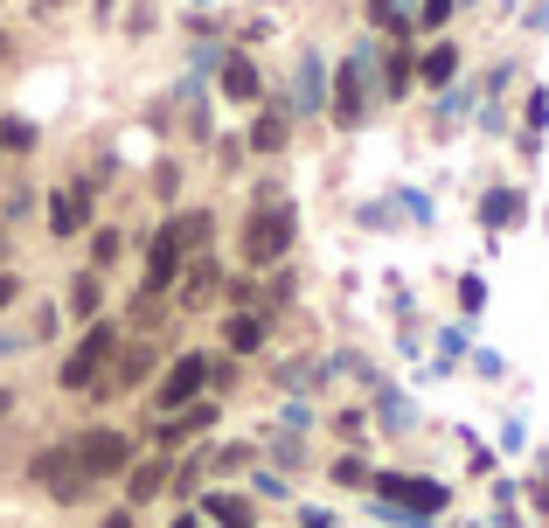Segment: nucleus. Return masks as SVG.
Returning <instances> with one entry per match:
<instances>
[{
  "instance_id": "nucleus-17",
  "label": "nucleus",
  "mask_w": 549,
  "mask_h": 528,
  "mask_svg": "<svg viewBox=\"0 0 549 528\" xmlns=\"http://www.w3.org/2000/svg\"><path fill=\"white\" fill-rule=\"evenodd\" d=\"M417 70H424V84H445V77H452V70H459V56H452V49H445V42H438V49H431V56H424V63H417Z\"/></svg>"
},
{
  "instance_id": "nucleus-16",
  "label": "nucleus",
  "mask_w": 549,
  "mask_h": 528,
  "mask_svg": "<svg viewBox=\"0 0 549 528\" xmlns=\"http://www.w3.org/2000/svg\"><path fill=\"white\" fill-rule=\"evenodd\" d=\"M209 515H216L223 528H251V508H244L237 494H216V501H209Z\"/></svg>"
},
{
  "instance_id": "nucleus-10",
  "label": "nucleus",
  "mask_w": 549,
  "mask_h": 528,
  "mask_svg": "<svg viewBox=\"0 0 549 528\" xmlns=\"http://www.w3.org/2000/svg\"><path fill=\"white\" fill-rule=\"evenodd\" d=\"M167 473H174L167 459H146V466H133V480H126V494H133V508H139V501H153V494L167 487Z\"/></svg>"
},
{
  "instance_id": "nucleus-22",
  "label": "nucleus",
  "mask_w": 549,
  "mask_h": 528,
  "mask_svg": "<svg viewBox=\"0 0 549 528\" xmlns=\"http://www.w3.org/2000/svg\"><path fill=\"white\" fill-rule=\"evenodd\" d=\"M404 84H411V56L397 49V56H390V91H404Z\"/></svg>"
},
{
  "instance_id": "nucleus-13",
  "label": "nucleus",
  "mask_w": 549,
  "mask_h": 528,
  "mask_svg": "<svg viewBox=\"0 0 549 528\" xmlns=\"http://www.w3.org/2000/svg\"><path fill=\"white\" fill-rule=\"evenodd\" d=\"M251 348H265V320L258 313H237L230 320V355H251Z\"/></svg>"
},
{
  "instance_id": "nucleus-2",
  "label": "nucleus",
  "mask_w": 549,
  "mask_h": 528,
  "mask_svg": "<svg viewBox=\"0 0 549 528\" xmlns=\"http://www.w3.org/2000/svg\"><path fill=\"white\" fill-rule=\"evenodd\" d=\"M70 452H77V473H84V480H112V473H126V466H133L126 431H84Z\"/></svg>"
},
{
  "instance_id": "nucleus-3",
  "label": "nucleus",
  "mask_w": 549,
  "mask_h": 528,
  "mask_svg": "<svg viewBox=\"0 0 549 528\" xmlns=\"http://www.w3.org/2000/svg\"><path fill=\"white\" fill-rule=\"evenodd\" d=\"M285 244H292V209H285V202H265V209L244 223V258L272 264V258H285Z\"/></svg>"
},
{
  "instance_id": "nucleus-20",
  "label": "nucleus",
  "mask_w": 549,
  "mask_h": 528,
  "mask_svg": "<svg viewBox=\"0 0 549 528\" xmlns=\"http://www.w3.org/2000/svg\"><path fill=\"white\" fill-rule=\"evenodd\" d=\"M0 146H7V153H28V146H35V126H21V119H0Z\"/></svg>"
},
{
  "instance_id": "nucleus-15",
  "label": "nucleus",
  "mask_w": 549,
  "mask_h": 528,
  "mask_svg": "<svg viewBox=\"0 0 549 528\" xmlns=\"http://www.w3.org/2000/svg\"><path fill=\"white\" fill-rule=\"evenodd\" d=\"M98 306H105V285H98V271H84V278L70 285V313H84V320H91Z\"/></svg>"
},
{
  "instance_id": "nucleus-29",
  "label": "nucleus",
  "mask_w": 549,
  "mask_h": 528,
  "mask_svg": "<svg viewBox=\"0 0 549 528\" xmlns=\"http://www.w3.org/2000/svg\"><path fill=\"white\" fill-rule=\"evenodd\" d=\"M174 528H202V522H195V515H181V522H174Z\"/></svg>"
},
{
  "instance_id": "nucleus-23",
  "label": "nucleus",
  "mask_w": 549,
  "mask_h": 528,
  "mask_svg": "<svg viewBox=\"0 0 549 528\" xmlns=\"http://www.w3.org/2000/svg\"><path fill=\"white\" fill-rule=\"evenodd\" d=\"M515 216V195H487V223H508Z\"/></svg>"
},
{
  "instance_id": "nucleus-5",
  "label": "nucleus",
  "mask_w": 549,
  "mask_h": 528,
  "mask_svg": "<svg viewBox=\"0 0 549 528\" xmlns=\"http://www.w3.org/2000/svg\"><path fill=\"white\" fill-rule=\"evenodd\" d=\"M181 258H188V251H181V237H174V223H167V230L153 237V258H146V299H167V292H174Z\"/></svg>"
},
{
  "instance_id": "nucleus-8",
  "label": "nucleus",
  "mask_w": 549,
  "mask_h": 528,
  "mask_svg": "<svg viewBox=\"0 0 549 528\" xmlns=\"http://www.w3.org/2000/svg\"><path fill=\"white\" fill-rule=\"evenodd\" d=\"M334 119L355 126L362 119V63H341V84H334Z\"/></svg>"
},
{
  "instance_id": "nucleus-14",
  "label": "nucleus",
  "mask_w": 549,
  "mask_h": 528,
  "mask_svg": "<svg viewBox=\"0 0 549 528\" xmlns=\"http://www.w3.org/2000/svg\"><path fill=\"white\" fill-rule=\"evenodd\" d=\"M223 91H230V98H258V70H251L244 56H230V63H223Z\"/></svg>"
},
{
  "instance_id": "nucleus-25",
  "label": "nucleus",
  "mask_w": 549,
  "mask_h": 528,
  "mask_svg": "<svg viewBox=\"0 0 549 528\" xmlns=\"http://www.w3.org/2000/svg\"><path fill=\"white\" fill-rule=\"evenodd\" d=\"M369 14L376 21H397V0H369Z\"/></svg>"
},
{
  "instance_id": "nucleus-7",
  "label": "nucleus",
  "mask_w": 549,
  "mask_h": 528,
  "mask_svg": "<svg viewBox=\"0 0 549 528\" xmlns=\"http://www.w3.org/2000/svg\"><path fill=\"white\" fill-rule=\"evenodd\" d=\"M91 188H98V181H77L70 195L49 202V230H56V237H77V230L91 223Z\"/></svg>"
},
{
  "instance_id": "nucleus-4",
  "label": "nucleus",
  "mask_w": 549,
  "mask_h": 528,
  "mask_svg": "<svg viewBox=\"0 0 549 528\" xmlns=\"http://www.w3.org/2000/svg\"><path fill=\"white\" fill-rule=\"evenodd\" d=\"M202 383H209V362H202V355H181V362L153 383V403H160L167 417H181L188 403H202Z\"/></svg>"
},
{
  "instance_id": "nucleus-19",
  "label": "nucleus",
  "mask_w": 549,
  "mask_h": 528,
  "mask_svg": "<svg viewBox=\"0 0 549 528\" xmlns=\"http://www.w3.org/2000/svg\"><path fill=\"white\" fill-rule=\"evenodd\" d=\"M251 146H258V153H278V146H285V119H258V126H251Z\"/></svg>"
},
{
  "instance_id": "nucleus-9",
  "label": "nucleus",
  "mask_w": 549,
  "mask_h": 528,
  "mask_svg": "<svg viewBox=\"0 0 549 528\" xmlns=\"http://www.w3.org/2000/svg\"><path fill=\"white\" fill-rule=\"evenodd\" d=\"M383 494L390 501H417V515H438L445 508V487H431V480H383Z\"/></svg>"
},
{
  "instance_id": "nucleus-27",
  "label": "nucleus",
  "mask_w": 549,
  "mask_h": 528,
  "mask_svg": "<svg viewBox=\"0 0 549 528\" xmlns=\"http://www.w3.org/2000/svg\"><path fill=\"white\" fill-rule=\"evenodd\" d=\"M105 528H133V515H105Z\"/></svg>"
},
{
  "instance_id": "nucleus-24",
  "label": "nucleus",
  "mask_w": 549,
  "mask_h": 528,
  "mask_svg": "<svg viewBox=\"0 0 549 528\" xmlns=\"http://www.w3.org/2000/svg\"><path fill=\"white\" fill-rule=\"evenodd\" d=\"M445 14H452V0H424V28H438Z\"/></svg>"
},
{
  "instance_id": "nucleus-6",
  "label": "nucleus",
  "mask_w": 549,
  "mask_h": 528,
  "mask_svg": "<svg viewBox=\"0 0 549 528\" xmlns=\"http://www.w3.org/2000/svg\"><path fill=\"white\" fill-rule=\"evenodd\" d=\"M35 480H42V487H49L56 501H70V494H84V473H77V452H63V445L35 459Z\"/></svg>"
},
{
  "instance_id": "nucleus-12",
  "label": "nucleus",
  "mask_w": 549,
  "mask_h": 528,
  "mask_svg": "<svg viewBox=\"0 0 549 528\" xmlns=\"http://www.w3.org/2000/svg\"><path fill=\"white\" fill-rule=\"evenodd\" d=\"M146 369H153V348H146V341H133V348H126V362L112 369V390H126V383H146Z\"/></svg>"
},
{
  "instance_id": "nucleus-26",
  "label": "nucleus",
  "mask_w": 549,
  "mask_h": 528,
  "mask_svg": "<svg viewBox=\"0 0 549 528\" xmlns=\"http://www.w3.org/2000/svg\"><path fill=\"white\" fill-rule=\"evenodd\" d=\"M14 292H21V278H14V271H0V306H7Z\"/></svg>"
},
{
  "instance_id": "nucleus-11",
  "label": "nucleus",
  "mask_w": 549,
  "mask_h": 528,
  "mask_svg": "<svg viewBox=\"0 0 549 528\" xmlns=\"http://www.w3.org/2000/svg\"><path fill=\"white\" fill-rule=\"evenodd\" d=\"M209 299H216V264L195 258L188 264V285H181V306H209Z\"/></svg>"
},
{
  "instance_id": "nucleus-21",
  "label": "nucleus",
  "mask_w": 549,
  "mask_h": 528,
  "mask_svg": "<svg viewBox=\"0 0 549 528\" xmlns=\"http://www.w3.org/2000/svg\"><path fill=\"white\" fill-rule=\"evenodd\" d=\"M119 251H126V237H119V230H98V244H91L98 271H105V264H119Z\"/></svg>"
},
{
  "instance_id": "nucleus-18",
  "label": "nucleus",
  "mask_w": 549,
  "mask_h": 528,
  "mask_svg": "<svg viewBox=\"0 0 549 528\" xmlns=\"http://www.w3.org/2000/svg\"><path fill=\"white\" fill-rule=\"evenodd\" d=\"M209 230H216L209 216H181V223H174V237H181V251H195V244H209Z\"/></svg>"
},
{
  "instance_id": "nucleus-30",
  "label": "nucleus",
  "mask_w": 549,
  "mask_h": 528,
  "mask_svg": "<svg viewBox=\"0 0 549 528\" xmlns=\"http://www.w3.org/2000/svg\"><path fill=\"white\" fill-rule=\"evenodd\" d=\"M0 56H7V35H0Z\"/></svg>"
},
{
  "instance_id": "nucleus-28",
  "label": "nucleus",
  "mask_w": 549,
  "mask_h": 528,
  "mask_svg": "<svg viewBox=\"0 0 549 528\" xmlns=\"http://www.w3.org/2000/svg\"><path fill=\"white\" fill-rule=\"evenodd\" d=\"M7 410H14V390H0V417H7Z\"/></svg>"
},
{
  "instance_id": "nucleus-1",
  "label": "nucleus",
  "mask_w": 549,
  "mask_h": 528,
  "mask_svg": "<svg viewBox=\"0 0 549 528\" xmlns=\"http://www.w3.org/2000/svg\"><path fill=\"white\" fill-rule=\"evenodd\" d=\"M119 355V327L112 320H91V334L77 341V355L63 362V390H112L105 362Z\"/></svg>"
}]
</instances>
